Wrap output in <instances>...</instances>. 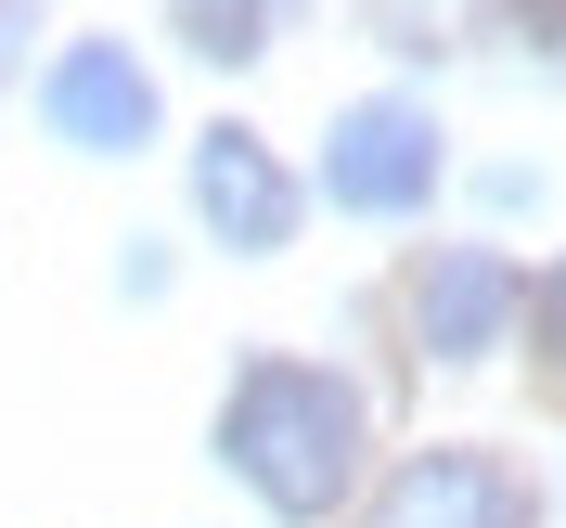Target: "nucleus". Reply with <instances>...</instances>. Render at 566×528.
<instances>
[{
    "label": "nucleus",
    "mask_w": 566,
    "mask_h": 528,
    "mask_svg": "<svg viewBox=\"0 0 566 528\" xmlns=\"http://www.w3.org/2000/svg\"><path fill=\"white\" fill-rule=\"evenodd\" d=\"M39 116L65 155H142L155 142V77H142L129 39H65L52 77H39Z\"/></svg>",
    "instance_id": "7ed1b4c3"
},
{
    "label": "nucleus",
    "mask_w": 566,
    "mask_h": 528,
    "mask_svg": "<svg viewBox=\"0 0 566 528\" xmlns=\"http://www.w3.org/2000/svg\"><path fill=\"white\" fill-rule=\"evenodd\" d=\"M322 194L348 219H412L424 194H438V116L399 104V91L335 104V130H322Z\"/></svg>",
    "instance_id": "f03ea898"
},
{
    "label": "nucleus",
    "mask_w": 566,
    "mask_h": 528,
    "mask_svg": "<svg viewBox=\"0 0 566 528\" xmlns=\"http://www.w3.org/2000/svg\"><path fill=\"white\" fill-rule=\"evenodd\" d=\"M360 387L348 374H322V361H232V387H219V464L245 477L271 516H335L360 477Z\"/></svg>",
    "instance_id": "f257e3e1"
},
{
    "label": "nucleus",
    "mask_w": 566,
    "mask_h": 528,
    "mask_svg": "<svg viewBox=\"0 0 566 528\" xmlns=\"http://www.w3.org/2000/svg\"><path fill=\"white\" fill-rule=\"evenodd\" d=\"M528 335H541V374H566V258L528 283Z\"/></svg>",
    "instance_id": "6e6552de"
},
{
    "label": "nucleus",
    "mask_w": 566,
    "mask_h": 528,
    "mask_svg": "<svg viewBox=\"0 0 566 528\" xmlns=\"http://www.w3.org/2000/svg\"><path fill=\"white\" fill-rule=\"evenodd\" d=\"M515 310H528V283L502 271L490 246H438V258H424V283H412V335H424V361H490Z\"/></svg>",
    "instance_id": "423d86ee"
},
{
    "label": "nucleus",
    "mask_w": 566,
    "mask_h": 528,
    "mask_svg": "<svg viewBox=\"0 0 566 528\" xmlns=\"http://www.w3.org/2000/svg\"><path fill=\"white\" fill-rule=\"evenodd\" d=\"M27 39H39V0H0V77L27 65Z\"/></svg>",
    "instance_id": "1a4fd4ad"
},
{
    "label": "nucleus",
    "mask_w": 566,
    "mask_h": 528,
    "mask_svg": "<svg viewBox=\"0 0 566 528\" xmlns=\"http://www.w3.org/2000/svg\"><path fill=\"white\" fill-rule=\"evenodd\" d=\"M360 528H528V490H515V464H490V452H412L374 490V516Z\"/></svg>",
    "instance_id": "20e7f679"
},
{
    "label": "nucleus",
    "mask_w": 566,
    "mask_h": 528,
    "mask_svg": "<svg viewBox=\"0 0 566 528\" xmlns=\"http://www.w3.org/2000/svg\"><path fill=\"white\" fill-rule=\"evenodd\" d=\"M283 27V0H180V39L207 52V65H258Z\"/></svg>",
    "instance_id": "0eeeda50"
},
{
    "label": "nucleus",
    "mask_w": 566,
    "mask_h": 528,
    "mask_svg": "<svg viewBox=\"0 0 566 528\" xmlns=\"http://www.w3.org/2000/svg\"><path fill=\"white\" fill-rule=\"evenodd\" d=\"M193 207H207V232L232 258H271L296 232V180H283V155L258 130H207L193 142Z\"/></svg>",
    "instance_id": "39448f33"
}]
</instances>
